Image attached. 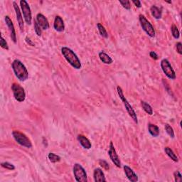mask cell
<instances>
[{
    "instance_id": "484cf974",
    "label": "cell",
    "mask_w": 182,
    "mask_h": 182,
    "mask_svg": "<svg viewBox=\"0 0 182 182\" xmlns=\"http://www.w3.org/2000/svg\"><path fill=\"white\" fill-rule=\"evenodd\" d=\"M164 129H165L166 133H167L171 137V138H174V129L170 125H169V124H165V126H164Z\"/></svg>"
},
{
    "instance_id": "2e32d148",
    "label": "cell",
    "mask_w": 182,
    "mask_h": 182,
    "mask_svg": "<svg viewBox=\"0 0 182 182\" xmlns=\"http://www.w3.org/2000/svg\"><path fill=\"white\" fill-rule=\"evenodd\" d=\"M93 177H94V181L96 182L106 181L105 174L103 171V170L100 168H96V169H95L93 171Z\"/></svg>"
},
{
    "instance_id": "5b68a950",
    "label": "cell",
    "mask_w": 182,
    "mask_h": 182,
    "mask_svg": "<svg viewBox=\"0 0 182 182\" xmlns=\"http://www.w3.org/2000/svg\"><path fill=\"white\" fill-rule=\"evenodd\" d=\"M12 135H13V138H14L15 141L18 144H19L20 145L26 148H31L32 147V143L31 140L24 134L21 133V132L13 131Z\"/></svg>"
},
{
    "instance_id": "d4e9b609",
    "label": "cell",
    "mask_w": 182,
    "mask_h": 182,
    "mask_svg": "<svg viewBox=\"0 0 182 182\" xmlns=\"http://www.w3.org/2000/svg\"><path fill=\"white\" fill-rule=\"evenodd\" d=\"M171 33H172V36L174 39H178L179 38V36H180V34H179V31L177 28V26H176L175 24H173L172 26H171Z\"/></svg>"
},
{
    "instance_id": "f1b7e54d",
    "label": "cell",
    "mask_w": 182,
    "mask_h": 182,
    "mask_svg": "<svg viewBox=\"0 0 182 182\" xmlns=\"http://www.w3.org/2000/svg\"><path fill=\"white\" fill-rule=\"evenodd\" d=\"M99 164L102 166V167L105 169V170H109V169H110L109 164L106 161L103 160V159H100V160H99Z\"/></svg>"
},
{
    "instance_id": "7c38bea8",
    "label": "cell",
    "mask_w": 182,
    "mask_h": 182,
    "mask_svg": "<svg viewBox=\"0 0 182 182\" xmlns=\"http://www.w3.org/2000/svg\"><path fill=\"white\" fill-rule=\"evenodd\" d=\"M13 6H14V9L15 10V13H16V19H17V21H18L20 31H21V32H23L24 31V27L23 16H22L19 7L18 6V4H16V2H13Z\"/></svg>"
},
{
    "instance_id": "836d02e7",
    "label": "cell",
    "mask_w": 182,
    "mask_h": 182,
    "mask_svg": "<svg viewBox=\"0 0 182 182\" xmlns=\"http://www.w3.org/2000/svg\"><path fill=\"white\" fill-rule=\"evenodd\" d=\"M149 56L152 59L154 60H157L158 59V55L156 54L154 51H151L150 53H149Z\"/></svg>"
},
{
    "instance_id": "5bb4252c",
    "label": "cell",
    "mask_w": 182,
    "mask_h": 182,
    "mask_svg": "<svg viewBox=\"0 0 182 182\" xmlns=\"http://www.w3.org/2000/svg\"><path fill=\"white\" fill-rule=\"evenodd\" d=\"M123 168L125 175L129 179V181H130L131 182H137L138 181V176H137V174L134 173V171L129 166L124 165Z\"/></svg>"
},
{
    "instance_id": "8992f818",
    "label": "cell",
    "mask_w": 182,
    "mask_h": 182,
    "mask_svg": "<svg viewBox=\"0 0 182 182\" xmlns=\"http://www.w3.org/2000/svg\"><path fill=\"white\" fill-rule=\"evenodd\" d=\"M73 174L76 181L78 182H87V174L85 169L80 164H75L73 166Z\"/></svg>"
},
{
    "instance_id": "83f0119b",
    "label": "cell",
    "mask_w": 182,
    "mask_h": 182,
    "mask_svg": "<svg viewBox=\"0 0 182 182\" xmlns=\"http://www.w3.org/2000/svg\"><path fill=\"white\" fill-rule=\"evenodd\" d=\"M1 166L3 168L9 169V170H14V169H15L14 165H13V164H11V163H9V162H7V161H6V162L1 163Z\"/></svg>"
},
{
    "instance_id": "4dcf8cb0",
    "label": "cell",
    "mask_w": 182,
    "mask_h": 182,
    "mask_svg": "<svg viewBox=\"0 0 182 182\" xmlns=\"http://www.w3.org/2000/svg\"><path fill=\"white\" fill-rule=\"evenodd\" d=\"M0 46H1L2 49L9 50V46L8 44H7V42L6 41V40H4V39L2 36L1 38V40H0Z\"/></svg>"
},
{
    "instance_id": "3957f363",
    "label": "cell",
    "mask_w": 182,
    "mask_h": 182,
    "mask_svg": "<svg viewBox=\"0 0 182 182\" xmlns=\"http://www.w3.org/2000/svg\"><path fill=\"white\" fill-rule=\"evenodd\" d=\"M117 91H118V93L119 98H120L122 100V101L123 102L124 108H125L127 112H128V113L129 114V115L130 116L131 118L134 121V123L138 124V117H137V114H136L135 112H134V109L133 108V107L131 106V105L129 103L128 100H127L125 97H124L123 90H122L120 87L118 86L117 87Z\"/></svg>"
},
{
    "instance_id": "7402d4cb",
    "label": "cell",
    "mask_w": 182,
    "mask_h": 182,
    "mask_svg": "<svg viewBox=\"0 0 182 182\" xmlns=\"http://www.w3.org/2000/svg\"><path fill=\"white\" fill-rule=\"evenodd\" d=\"M141 105L142 107V108L144 111L146 112L149 115H152V114H153V109L152 108L151 105L149 104H148L147 103H146L145 101H141Z\"/></svg>"
},
{
    "instance_id": "9c48e42d",
    "label": "cell",
    "mask_w": 182,
    "mask_h": 182,
    "mask_svg": "<svg viewBox=\"0 0 182 182\" xmlns=\"http://www.w3.org/2000/svg\"><path fill=\"white\" fill-rule=\"evenodd\" d=\"M20 6H21L25 22L28 25H31L32 21V16L31 8H30L28 2L25 1V0H21L20 1Z\"/></svg>"
},
{
    "instance_id": "e0dca14e",
    "label": "cell",
    "mask_w": 182,
    "mask_h": 182,
    "mask_svg": "<svg viewBox=\"0 0 182 182\" xmlns=\"http://www.w3.org/2000/svg\"><path fill=\"white\" fill-rule=\"evenodd\" d=\"M77 139L80 142V144H81V146L83 147L84 149H89L91 148L92 144L91 142H90L89 139L85 137L84 135H82V134H78V137H77Z\"/></svg>"
},
{
    "instance_id": "44dd1931",
    "label": "cell",
    "mask_w": 182,
    "mask_h": 182,
    "mask_svg": "<svg viewBox=\"0 0 182 182\" xmlns=\"http://www.w3.org/2000/svg\"><path fill=\"white\" fill-rule=\"evenodd\" d=\"M164 152H165V153L166 154V155H167L171 159H172V160L174 161H175V162H178L179 159H178L177 156H176V154H174L173 150L171 148H169V147H166L164 148Z\"/></svg>"
},
{
    "instance_id": "cb8c5ba5",
    "label": "cell",
    "mask_w": 182,
    "mask_h": 182,
    "mask_svg": "<svg viewBox=\"0 0 182 182\" xmlns=\"http://www.w3.org/2000/svg\"><path fill=\"white\" fill-rule=\"evenodd\" d=\"M97 27H98V31L100 32V35L103 37H104V38L107 39L108 37V32H107L106 29H105V27L102 25L101 24L98 23V24H97Z\"/></svg>"
},
{
    "instance_id": "d590c367",
    "label": "cell",
    "mask_w": 182,
    "mask_h": 182,
    "mask_svg": "<svg viewBox=\"0 0 182 182\" xmlns=\"http://www.w3.org/2000/svg\"><path fill=\"white\" fill-rule=\"evenodd\" d=\"M26 41L27 44H28L29 45H30V46H35V44L31 41V40H30V39L28 38V37H26Z\"/></svg>"
},
{
    "instance_id": "1f68e13d",
    "label": "cell",
    "mask_w": 182,
    "mask_h": 182,
    "mask_svg": "<svg viewBox=\"0 0 182 182\" xmlns=\"http://www.w3.org/2000/svg\"><path fill=\"white\" fill-rule=\"evenodd\" d=\"M174 179H175L176 182H181L182 176L179 171H175V172L174 173Z\"/></svg>"
},
{
    "instance_id": "9a60e30c",
    "label": "cell",
    "mask_w": 182,
    "mask_h": 182,
    "mask_svg": "<svg viewBox=\"0 0 182 182\" xmlns=\"http://www.w3.org/2000/svg\"><path fill=\"white\" fill-rule=\"evenodd\" d=\"M54 28L58 32H63L65 29V25L63 19L60 16L55 17L54 22Z\"/></svg>"
},
{
    "instance_id": "d6986e66",
    "label": "cell",
    "mask_w": 182,
    "mask_h": 182,
    "mask_svg": "<svg viewBox=\"0 0 182 182\" xmlns=\"http://www.w3.org/2000/svg\"><path fill=\"white\" fill-rule=\"evenodd\" d=\"M99 58L100 61L105 64H111L113 63V61L110 57L108 54L105 53L103 51H101L99 53Z\"/></svg>"
},
{
    "instance_id": "4316f807",
    "label": "cell",
    "mask_w": 182,
    "mask_h": 182,
    "mask_svg": "<svg viewBox=\"0 0 182 182\" xmlns=\"http://www.w3.org/2000/svg\"><path fill=\"white\" fill-rule=\"evenodd\" d=\"M34 30L37 36H41V34H42L41 28L40 27V26L38 24V23H37V21H36V20H34Z\"/></svg>"
},
{
    "instance_id": "277c9868",
    "label": "cell",
    "mask_w": 182,
    "mask_h": 182,
    "mask_svg": "<svg viewBox=\"0 0 182 182\" xmlns=\"http://www.w3.org/2000/svg\"><path fill=\"white\" fill-rule=\"evenodd\" d=\"M139 21L142 28L145 31V33L148 35L149 36L153 37L155 36V30H154V27L152 24L149 22L147 19H146V17L142 14H140L139 16Z\"/></svg>"
},
{
    "instance_id": "30bf717a",
    "label": "cell",
    "mask_w": 182,
    "mask_h": 182,
    "mask_svg": "<svg viewBox=\"0 0 182 182\" xmlns=\"http://www.w3.org/2000/svg\"><path fill=\"white\" fill-rule=\"evenodd\" d=\"M108 154L110 156V159L114 165H115L117 167L120 168L121 167L120 159H119L118 154H117V152L115 150V149H114L113 142H110V143Z\"/></svg>"
},
{
    "instance_id": "ba28073f",
    "label": "cell",
    "mask_w": 182,
    "mask_h": 182,
    "mask_svg": "<svg viewBox=\"0 0 182 182\" xmlns=\"http://www.w3.org/2000/svg\"><path fill=\"white\" fill-rule=\"evenodd\" d=\"M161 68L164 73L166 75V76L168 78L171 80L176 79V73L174 72L172 66H171L170 63L167 59H162L161 61Z\"/></svg>"
},
{
    "instance_id": "52a82bcc",
    "label": "cell",
    "mask_w": 182,
    "mask_h": 182,
    "mask_svg": "<svg viewBox=\"0 0 182 182\" xmlns=\"http://www.w3.org/2000/svg\"><path fill=\"white\" fill-rule=\"evenodd\" d=\"M12 90L15 100L19 103H22L26 99V93L23 87L18 83H13L12 86Z\"/></svg>"
},
{
    "instance_id": "4fadbf2b",
    "label": "cell",
    "mask_w": 182,
    "mask_h": 182,
    "mask_svg": "<svg viewBox=\"0 0 182 182\" xmlns=\"http://www.w3.org/2000/svg\"><path fill=\"white\" fill-rule=\"evenodd\" d=\"M36 21L41 29L46 30L49 28V23L48 19L44 14L39 13L36 16Z\"/></svg>"
},
{
    "instance_id": "e575fe53",
    "label": "cell",
    "mask_w": 182,
    "mask_h": 182,
    "mask_svg": "<svg viewBox=\"0 0 182 182\" xmlns=\"http://www.w3.org/2000/svg\"><path fill=\"white\" fill-rule=\"evenodd\" d=\"M133 3L135 5V6L138 7V8H140V7H142V4H141V2L140 1H138V0H137V1H135V0H133Z\"/></svg>"
},
{
    "instance_id": "603a6c76",
    "label": "cell",
    "mask_w": 182,
    "mask_h": 182,
    "mask_svg": "<svg viewBox=\"0 0 182 182\" xmlns=\"http://www.w3.org/2000/svg\"><path fill=\"white\" fill-rule=\"evenodd\" d=\"M48 157L49 159L50 160V161L52 163H56V162H58V161H61V156L57 155V154H54V153H52V152H50L48 155Z\"/></svg>"
},
{
    "instance_id": "d6a6232c",
    "label": "cell",
    "mask_w": 182,
    "mask_h": 182,
    "mask_svg": "<svg viewBox=\"0 0 182 182\" xmlns=\"http://www.w3.org/2000/svg\"><path fill=\"white\" fill-rule=\"evenodd\" d=\"M176 50H177V52L179 54H182V44L181 42H178L176 44Z\"/></svg>"
},
{
    "instance_id": "ac0fdd59",
    "label": "cell",
    "mask_w": 182,
    "mask_h": 182,
    "mask_svg": "<svg viewBox=\"0 0 182 182\" xmlns=\"http://www.w3.org/2000/svg\"><path fill=\"white\" fill-rule=\"evenodd\" d=\"M150 12L152 15L154 16V18H155L156 19H161V16H162V12H161V9L155 6V5H153V6L151 7Z\"/></svg>"
},
{
    "instance_id": "f546056e",
    "label": "cell",
    "mask_w": 182,
    "mask_h": 182,
    "mask_svg": "<svg viewBox=\"0 0 182 182\" xmlns=\"http://www.w3.org/2000/svg\"><path fill=\"white\" fill-rule=\"evenodd\" d=\"M119 3L125 9L129 10L131 9V4L129 1H119Z\"/></svg>"
},
{
    "instance_id": "7a4b0ae2",
    "label": "cell",
    "mask_w": 182,
    "mask_h": 182,
    "mask_svg": "<svg viewBox=\"0 0 182 182\" xmlns=\"http://www.w3.org/2000/svg\"><path fill=\"white\" fill-rule=\"evenodd\" d=\"M12 67L15 76L20 81H25L28 79L29 72L27 71L26 66H24L21 61L17 59L14 60L12 62Z\"/></svg>"
},
{
    "instance_id": "ffe728a7",
    "label": "cell",
    "mask_w": 182,
    "mask_h": 182,
    "mask_svg": "<svg viewBox=\"0 0 182 182\" xmlns=\"http://www.w3.org/2000/svg\"><path fill=\"white\" fill-rule=\"evenodd\" d=\"M148 130L149 134L152 137H154V138H156V137L159 135V128L155 124H149Z\"/></svg>"
},
{
    "instance_id": "8fae6325",
    "label": "cell",
    "mask_w": 182,
    "mask_h": 182,
    "mask_svg": "<svg viewBox=\"0 0 182 182\" xmlns=\"http://www.w3.org/2000/svg\"><path fill=\"white\" fill-rule=\"evenodd\" d=\"M5 22H6V24L7 27H8L9 33H10V37L12 40V41L14 42V44L16 43V31H15L14 26L13 22H12V19H10L9 16H5Z\"/></svg>"
},
{
    "instance_id": "6da1fadb",
    "label": "cell",
    "mask_w": 182,
    "mask_h": 182,
    "mask_svg": "<svg viewBox=\"0 0 182 182\" xmlns=\"http://www.w3.org/2000/svg\"><path fill=\"white\" fill-rule=\"evenodd\" d=\"M61 53L67 62L72 67L78 70L81 68V61H80L78 57L77 56V55L74 53L73 50L65 46L61 49Z\"/></svg>"
}]
</instances>
